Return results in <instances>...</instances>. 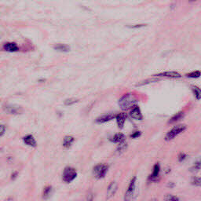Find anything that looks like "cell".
Instances as JSON below:
<instances>
[{
  "label": "cell",
  "instance_id": "cell-26",
  "mask_svg": "<svg viewBox=\"0 0 201 201\" xmlns=\"http://www.w3.org/2000/svg\"><path fill=\"white\" fill-rule=\"evenodd\" d=\"M158 80V79H149V80H146L145 81H141V83H137V86H143V85H146V84H149L150 83H153V82H156Z\"/></svg>",
  "mask_w": 201,
  "mask_h": 201
},
{
  "label": "cell",
  "instance_id": "cell-34",
  "mask_svg": "<svg viewBox=\"0 0 201 201\" xmlns=\"http://www.w3.org/2000/svg\"><path fill=\"white\" fill-rule=\"evenodd\" d=\"M167 187L174 188V182H169V183L167 184Z\"/></svg>",
  "mask_w": 201,
  "mask_h": 201
},
{
  "label": "cell",
  "instance_id": "cell-4",
  "mask_svg": "<svg viewBox=\"0 0 201 201\" xmlns=\"http://www.w3.org/2000/svg\"><path fill=\"white\" fill-rule=\"evenodd\" d=\"M108 169V167L106 164L99 163L93 168V174L97 179H102L105 177Z\"/></svg>",
  "mask_w": 201,
  "mask_h": 201
},
{
  "label": "cell",
  "instance_id": "cell-35",
  "mask_svg": "<svg viewBox=\"0 0 201 201\" xmlns=\"http://www.w3.org/2000/svg\"><path fill=\"white\" fill-rule=\"evenodd\" d=\"M151 201H158V199H155V198H153V199H152Z\"/></svg>",
  "mask_w": 201,
  "mask_h": 201
},
{
  "label": "cell",
  "instance_id": "cell-1",
  "mask_svg": "<svg viewBox=\"0 0 201 201\" xmlns=\"http://www.w3.org/2000/svg\"><path fill=\"white\" fill-rule=\"evenodd\" d=\"M137 102V98L133 94H124L120 100H119V105L121 107L123 110H128L130 108H133L135 105V103Z\"/></svg>",
  "mask_w": 201,
  "mask_h": 201
},
{
  "label": "cell",
  "instance_id": "cell-20",
  "mask_svg": "<svg viewBox=\"0 0 201 201\" xmlns=\"http://www.w3.org/2000/svg\"><path fill=\"white\" fill-rule=\"evenodd\" d=\"M191 90L193 91V94L195 96V98L196 100H200L201 99V89L199 88L198 86H191Z\"/></svg>",
  "mask_w": 201,
  "mask_h": 201
},
{
  "label": "cell",
  "instance_id": "cell-28",
  "mask_svg": "<svg viewBox=\"0 0 201 201\" xmlns=\"http://www.w3.org/2000/svg\"><path fill=\"white\" fill-rule=\"evenodd\" d=\"M94 194L92 193H88L86 196V201H94Z\"/></svg>",
  "mask_w": 201,
  "mask_h": 201
},
{
  "label": "cell",
  "instance_id": "cell-3",
  "mask_svg": "<svg viewBox=\"0 0 201 201\" xmlns=\"http://www.w3.org/2000/svg\"><path fill=\"white\" fill-rule=\"evenodd\" d=\"M77 177V171L72 167H66L63 171L62 179L66 183H70Z\"/></svg>",
  "mask_w": 201,
  "mask_h": 201
},
{
  "label": "cell",
  "instance_id": "cell-21",
  "mask_svg": "<svg viewBox=\"0 0 201 201\" xmlns=\"http://www.w3.org/2000/svg\"><path fill=\"white\" fill-rule=\"evenodd\" d=\"M200 169H201V157L199 158V159H197L196 161L195 162V163H194V166L192 167L191 168L189 169V171H192V172H196V171H198Z\"/></svg>",
  "mask_w": 201,
  "mask_h": 201
},
{
  "label": "cell",
  "instance_id": "cell-5",
  "mask_svg": "<svg viewBox=\"0 0 201 201\" xmlns=\"http://www.w3.org/2000/svg\"><path fill=\"white\" fill-rule=\"evenodd\" d=\"M185 130H186V126L185 125L176 126V127H174V128H172V129L166 134L165 140L166 141H171V140L174 139L176 136L180 134V133H181V132H183Z\"/></svg>",
  "mask_w": 201,
  "mask_h": 201
},
{
  "label": "cell",
  "instance_id": "cell-22",
  "mask_svg": "<svg viewBox=\"0 0 201 201\" xmlns=\"http://www.w3.org/2000/svg\"><path fill=\"white\" fill-rule=\"evenodd\" d=\"M127 143L125 142V141L122 142L120 146H119V147H118L117 149H116V152H117L118 154L123 153V152H124L127 149Z\"/></svg>",
  "mask_w": 201,
  "mask_h": 201
},
{
  "label": "cell",
  "instance_id": "cell-25",
  "mask_svg": "<svg viewBox=\"0 0 201 201\" xmlns=\"http://www.w3.org/2000/svg\"><path fill=\"white\" fill-rule=\"evenodd\" d=\"M191 183L195 186H201V177H193Z\"/></svg>",
  "mask_w": 201,
  "mask_h": 201
},
{
  "label": "cell",
  "instance_id": "cell-2",
  "mask_svg": "<svg viewBox=\"0 0 201 201\" xmlns=\"http://www.w3.org/2000/svg\"><path fill=\"white\" fill-rule=\"evenodd\" d=\"M137 177L131 178L124 195V201H134L137 197Z\"/></svg>",
  "mask_w": 201,
  "mask_h": 201
},
{
  "label": "cell",
  "instance_id": "cell-27",
  "mask_svg": "<svg viewBox=\"0 0 201 201\" xmlns=\"http://www.w3.org/2000/svg\"><path fill=\"white\" fill-rule=\"evenodd\" d=\"M76 102H78V100L76 99V98H69V99H66L64 101V105L67 106H70L74 105Z\"/></svg>",
  "mask_w": 201,
  "mask_h": 201
},
{
  "label": "cell",
  "instance_id": "cell-19",
  "mask_svg": "<svg viewBox=\"0 0 201 201\" xmlns=\"http://www.w3.org/2000/svg\"><path fill=\"white\" fill-rule=\"evenodd\" d=\"M52 192H53V188L51 185H47L44 188L43 192H42V198L43 199H48L51 196Z\"/></svg>",
  "mask_w": 201,
  "mask_h": 201
},
{
  "label": "cell",
  "instance_id": "cell-13",
  "mask_svg": "<svg viewBox=\"0 0 201 201\" xmlns=\"http://www.w3.org/2000/svg\"><path fill=\"white\" fill-rule=\"evenodd\" d=\"M3 50L7 52H17L19 50L17 45L16 42H6L3 45Z\"/></svg>",
  "mask_w": 201,
  "mask_h": 201
},
{
  "label": "cell",
  "instance_id": "cell-16",
  "mask_svg": "<svg viewBox=\"0 0 201 201\" xmlns=\"http://www.w3.org/2000/svg\"><path fill=\"white\" fill-rule=\"evenodd\" d=\"M74 141H75V139H74V137L72 136H65L64 137V139H63V146L65 149H69L72 146Z\"/></svg>",
  "mask_w": 201,
  "mask_h": 201
},
{
  "label": "cell",
  "instance_id": "cell-12",
  "mask_svg": "<svg viewBox=\"0 0 201 201\" xmlns=\"http://www.w3.org/2000/svg\"><path fill=\"white\" fill-rule=\"evenodd\" d=\"M155 76H159V77L174 78V79H176V78L181 77V74L178 73V72H161V73H159V74H156V75H155Z\"/></svg>",
  "mask_w": 201,
  "mask_h": 201
},
{
  "label": "cell",
  "instance_id": "cell-15",
  "mask_svg": "<svg viewBox=\"0 0 201 201\" xmlns=\"http://www.w3.org/2000/svg\"><path fill=\"white\" fill-rule=\"evenodd\" d=\"M124 140H125V136H124V133H116L113 137H111L109 139V141H111V142H113V143L121 144L122 142H124Z\"/></svg>",
  "mask_w": 201,
  "mask_h": 201
},
{
  "label": "cell",
  "instance_id": "cell-30",
  "mask_svg": "<svg viewBox=\"0 0 201 201\" xmlns=\"http://www.w3.org/2000/svg\"><path fill=\"white\" fill-rule=\"evenodd\" d=\"M185 158H186V155L185 153H180L178 155V161L182 162L184 159H185Z\"/></svg>",
  "mask_w": 201,
  "mask_h": 201
},
{
  "label": "cell",
  "instance_id": "cell-11",
  "mask_svg": "<svg viewBox=\"0 0 201 201\" xmlns=\"http://www.w3.org/2000/svg\"><path fill=\"white\" fill-rule=\"evenodd\" d=\"M116 122H117L118 127L120 128V129H123L124 124H125L126 122V120H127V114L124 113V112L117 114V115H116Z\"/></svg>",
  "mask_w": 201,
  "mask_h": 201
},
{
  "label": "cell",
  "instance_id": "cell-29",
  "mask_svg": "<svg viewBox=\"0 0 201 201\" xmlns=\"http://www.w3.org/2000/svg\"><path fill=\"white\" fill-rule=\"evenodd\" d=\"M0 128H1V133H0V136H1V137H2V136L4 135L5 132H6V127L3 125V124H2V125L0 126Z\"/></svg>",
  "mask_w": 201,
  "mask_h": 201
},
{
  "label": "cell",
  "instance_id": "cell-33",
  "mask_svg": "<svg viewBox=\"0 0 201 201\" xmlns=\"http://www.w3.org/2000/svg\"><path fill=\"white\" fill-rule=\"evenodd\" d=\"M144 26H146V24H135V25L130 26V28H141V27H144Z\"/></svg>",
  "mask_w": 201,
  "mask_h": 201
},
{
  "label": "cell",
  "instance_id": "cell-24",
  "mask_svg": "<svg viewBox=\"0 0 201 201\" xmlns=\"http://www.w3.org/2000/svg\"><path fill=\"white\" fill-rule=\"evenodd\" d=\"M164 201H180L179 198L176 196L171 195V194H167L164 196Z\"/></svg>",
  "mask_w": 201,
  "mask_h": 201
},
{
  "label": "cell",
  "instance_id": "cell-18",
  "mask_svg": "<svg viewBox=\"0 0 201 201\" xmlns=\"http://www.w3.org/2000/svg\"><path fill=\"white\" fill-rule=\"evenodd\" d=\"M184 116V112L183 111H180V112H177L175 115H174L168 121L169 124H174V123H176V122L179 121L180 120H181Z\"/></svg>",
  "mask_w": 201,
  "mask_h": 201
},
{
  "label": "cell",
  "instance_id": "cell-10",
  "mask_svg": "<svg viewBox=\"0 0 201 201\" xmlns=\"http://www.w3.org/2000/svg\"><path fill=\"white\" fill-rule=\"evenodd\" d=\"M116 117V115L114 114H108V115H104V116H99L95 120V122L97 124H104L106 122H108L110 120H113L114 118Z\"/></svg>",
  "mask_w": 201,
  "mask_h": 201
},
{
  "label": "cell",
  "instance_id": "cell-8",
  "mask_svg": "<svg viewBox=\"0 0 201 201\" xmlns=\"http://www.w3.org/2000/svg\"><path fill=\"white\" fill-rule=\"evenodd\" d=\"M118 189V184L116 181H111L108 185V187L107 189V193H106V199H110L116 194Z\"/></svg>",
  "mask_w": 201,
  "mask_h": 201
},
{
  "label": "cell",
  "instance_id": "cell-7",
  "mask_svg": "<svg viewBox=\"0 0 201 201\" xmlns=\"http://www.w3.org/2000/svg\"><path fill=\"white\" fill-rule=\"evenodd\" d=\"M130 116L132 119L135 120H142V119H143V116H142L141 109L137 105H134L130 111Z\"/></svg>",
  "mask_w": 201,
  "mask_h": 201
},
{
  "label": "cell",
  "instance_id": "cell-6",
  "mask_svg": "<svg viewBox=\"0 0 201 201\" xmlns=\"http://www.w3.org/2000/svg\"><path fill=\"white\" fill-rule=\"evenodd\" d=\"M5 111L10 114H14V115H17L20 114L22 112V108L20 106L16 105H6L3 107Z\"/></svg>",
  "mask_w": 201,
  "mask_h": 201
},
{
  "label": "cell",
  "instance_id": "cell-9",
  "mask_svg": "<svg viewBox=\"0 0 201 201\" xmlns=\"http://www.w3.org/2000/svg\"><path fill=\"white\" fill-rule=\"evenodd\" d=\"M160 172V166L159 163H155L153 167V170H152V173L151 175L149 177V180L152 182H155L159 180V174Z\"/></svg>",
  "mask_w": 201,
  "mask_h": 201
},
{
  "label": "cell",
  "instance_id": "cell-32",
  "mask_svg": "<svg viewBox=\"0 0 201 201\" xmlns=\"http://www.w3.org/2000/svg\"><path fill=\"white\" fill-rule=\"evenodd\" d=\"M17 175H18V173L17 172V171H14V172H13L12 174H11V179L12 180L16 179V177H17Z\"/></svg>",
  "mask_w": 201,
  "mask_h": 201
},
{
  "label": "cell",
  "instance_id": "cell-31",
  "mask_svg": "<svg viewBox=\"0 0 201 201\" xmlns=\"http://www.w3.org/2000/svg\"><path fill=\"white\" fill-rule=\"evenodd\" d=\"M139 136H141V132L136 131V132H134L133 133H132L131 135H130V137H131L132 138H136V137H138Z\"/></svg>",
  "mask_w": 201,
  "mask_h": 201
},
{
  "label": "cell",
  "instance_id": "cell-23",
  "mask_svg": "<svg viewBox=\"0 0 201 201\" xmlns=\"http://www.w3.org/2000/svg\"><path fill=\"white\" fill-rule=\"evenodd\" d=\"M200 76H201V72L200 71H198V70L194 71V72H190V73H188L187 75H186L187 77L193 78V79H197V78L200 77Z\"/></svg>",
  "mask_w": 201,
  "mask_h": 201
},
{
  "label": "cell",
  "instance_id": "cell-14",
  "mask_svg": "<svg viewBox=\"0 0 201 201\" xmlns=\"http://www.w3.org/2000/svg\"><path fill=\"white\" fill-rule=\"evenodd\" d=\"M23 141H24V142L25 143V145H27V146H28L36 147V145H37L35 137L32 135H31V134H28V135L23 137Z\"/></svg>",
  "mask_w": 201,
  "mask_h": 201
},
{
  "label": "cell",
  "instance_id": "cell-17",
  "mask_svg": "<svg viewBox=\"0 0 201 201\" xmlns=\"http://www.w3.org/2000/svg\"><path fill=\"white\" fill-rule=\"evenodd\" d=\"M54 49L56 50H58V51L68 52V51H69L70 47H69V46L66 45V44L58 43V44H56V45H54Z\"/></svg>",
  "mask_w": 201,
  "mask_h": 201
}]
</instances>
